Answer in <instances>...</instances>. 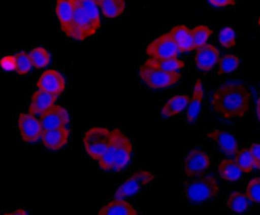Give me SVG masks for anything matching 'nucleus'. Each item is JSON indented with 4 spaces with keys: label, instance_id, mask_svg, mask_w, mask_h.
<instances>
[{
    "label": "nucleus",
    "instance_id": "nucleus-1",
    "mask_svg": "<svg viewBox=\"0 0 260 215\" xmlns=\"http://www.w3.org/2000/svg\"><path fill=\"white\" fill-rule=\"evenodd\" d=\"M251 98V92L246 85L240 82L227 83L214 92L212 107L224 119L243 118L249 111Z\"/></svg>",
    "mask_w": 260,
    "mask_h": 215
},
{
    "label": "nucleus",
    "instance_id": "nucleus-2",
    "mask_svg": "<svg viewBox=\"0 0 260 215\" xmlns=\"http://www.w3.org/2000/svg\"><path fill=\"white\" fill-rule=\"evenodd\" d=\"M133 151L132 140L119 129H114L105 152L98 160L99 165L103 170L121 171L132 160Z\"/></svg>",
    "mask_w": 260,
    "mask_h": 215
},
{
    "label": "nucleus",
    "instance_id": "nucleus-3",
    "mask_svg": "<svg viewBox=\"0 0 260 215\" xmlns=\"http://www.w3.org/2000/svg\"><path fill=\"white\" fill-rule=\"evenodd\" d=\"M220 191L215 178L207 174H199L187 178L183 183V197L190 204H200L213 199Z\"/></svg>",
    "mask_w": 260,
    "mask_h": 215
},
{
    "label": "nucleus",
    "instance_id": "nucleus-4",
    "mask_svg": "<svg viewBox=\"0 0 260 215\" xmlns=\"http://www.w3.org/2000/svg\"><path fill=\"white\" fill-rule=\"evenodd\" d=\"M73 6V22L70 33V37L76 41H83L92 35H94L97 30L100 28L94 21L85 14L77 0H70Z\"/></svg>",
    "mask_w": 260,
    "mask_h": 215
},
{
    "label": "nucleus",
    "instance_id": "nucleus-5",
    "mask_svg": "<svg viewBox=\"0 0 260 215\" xmlns=\"http://www.w3.org/2000/svg\"><path fill=\"white\" fill-rule=\"evenodd\" d=\"M139 72L142 80L149 88L154 90L171 88L173 85H175L181 78V74L178 72H166L147 66L145 63L140 67Z\"/></svg>",
    "mask_w": 260,
    "mask_h": 215
},
{
    "label": "nucleus",
    "instance_id": "nucleus-6",
    "mask_svg": "<svg viewBox=\"0 0 260 215\" xmlns=\"http://www.w3.org/2000/svg\"><path fill=\"white\" fill-rule=\"evenodd\" d=\"M112 130L104 127H93L88 130L83 137L84 149L88 155L94 159L99 160L110 141Z\"/></svg>",
    "mask_w": 260,
    "mask_h": 215
},
{
    "label": "nucleus",
    "instance_id": "nucleus-7",
    "mask_svg": "<svg viewBox=\"0 0 260 215\" xmlns=\"http://www.w3.org/2000/svg\"><path fill=\"white\" fill-rule=\"evenodd\" d=\"M155 179V175L149 170H139L130 176L125 182H123L117 189L116 199H125L133 197L138 193L141 188L151 183Z\"/></svg>",
    "mask_w": 260,
    "mask_h": 215
},
{
    "label": "nucleus",
    "instance_id": "nucleus-8",
    "mask_svg": "<svg viewBox=\"0 0 260 215\" xmlns=\"http://www.w3.org/2000/svg\"><path fill=\"white\" fill-rule=\"evenodd\" d=\"M146 53L151 58L161 59L177 57L179 50L171 33L168 32L151 42L146 48Z\"/></svg>",
    "mask_w": 260,
    "mask_h": 215
},
{
    "label": "nucleus",
    "instance_id": "nucleus-9",
    "mask_svg": "<svg viewBox=\"0 0 260 215\" xmlns=\"http://www.w3.org/2000/svg\"><path fill=\"white\" fill-rule=\"evenodd\" d=\"M210 164L211 159L206 152L198 149L191 150L184 158V175L186 178H190L199 174H203L210 167Z\"/></svg>",
    "mask_w": 260,
    "mask_h": 215
},
{
    "label": "nucleus",
    "instance_id": "nucleus-10",
    "mask_svg": "<svg viewBox=\"0 0 260 215\" xmlns=\"http://www.w3.org/2000/svg\"><path fill=\"white\" fill-rule=\"evenodd\" d=\"M37 88L58 97L66 90V79L60 72L56 70H47L38 79Z\"/></svg>",
    "mask_w": 260,
    "mask_h": 215
},
{
    "label": "nucleus",
    "instance_id": "nucleus-11",
    "mask_svg": "<svg viewBox=\"0 0 260 215\" xmlns=\"http://www.w3.org/2000/svg\"><path fill=\"white\" fill-rule=\"evenodd\" d=\"M41 126L43 130H51L67 127L70 122V116L66 109L62 106L53 105L48 111L41 115Z\"/></svg>",
    "mask_w": 260,
    "mask_h": 215
},
{
    "label": "nucleus",
    "instance_id": "nucleus-12",
    "mask_svg": "<svg viewBox=\"0 0 260 215\" xmlns=\"http://www.w3.org/2000/svg\"><path fill=\"white\" fill-rule=\"evenodd\" d=\"M18 126L22 139L26 142H37L41 136L43 129L40 120L31 114H21L18 120Z\"/></svg>",
    "mask_w": 260,
    "mask_h": 215
},
{
    "label": "nucleus",
    "instance_id": "nucleus-13",
    "mask_svg": "<svg viewBox=\"0 0 260 215\" xmlns=\"http://www.w3.org/2000/svg\"><path fill=\"white\" fill-rule=\"evenodd\" d=\"M70 132L67 127L51 129V130H43L42 132V141L44 146L52 150V151H57L67 145L69 140Z\"/></svg>",
    "mask_w": 260,
    "mask_h": 215
},
{
    "label": "nucleus",
    "instance_id": "nucleus-14",
    "mask_svg": "<svg viewBox=\"0 0 260 215\" xmlns=\"http://www.w3.org/2000/svg\"><path fill=\"white\" fill-rule=\"evenodd\" d=\"M220 59V52L213 45L206 44L198 49L194 56V63L201 71H210Z\"/></svg>",
    "mask_w": 260,
    "mask_h": 215
},
{
    "label": "nucleus",
    "instance_id": "nucleus-15",
    "mask_svg": "<svg viewBox=\"0 0 260 215\" xmlns=\"http://www.w3.org/2000/svg\"><path fill=\"white\" fill-rule=\"evenodd\" d=\"M208 138L212 139L216 145H218L219 149L224 154L227 155H233L238 150V145L236 138L223 130H213L206 135Z\"/></svg>",
    "mask_w": 260,
    "mask_h": 215
},
{
    "label": "nucleus",
    "instance_id": "nucleus-16",
    "mask_svg": "<svg viewBox=\"0 0 260 215\" xmlns=\"http://www.w3.org/2000/svg\"><path fill=\"white\" fill-rule=\"evenodd\" d=\"M57 97L48 94L44 91H37L32 97L29 104V114L31 115H43L48 111L51 106L54 105Z\"/></svg>",
    "mask_w": 260,
    "mask_h": 215
},
{
    "label": "nucleus",
    "instance_id": "nucleus-17",
    "mask_svg": "<svg viewBox=\"0 0 260 215\" xmlns=\"http://www.w3.org/2000/svg\"><path fill=\"white\" fill-rule=\"evenodd\" d=\"M55 14L61 30L69 35L73 22V6L70 0H56Z\"/></svg>",
    "mask_w": 260,
    "mask_h": 215
},
{
    "label": "nucleus",
    "instance_id": "nucleus-18",
    "mask_svg": "<svg viewBox=\"0 0 260 215\" xmlns=\"http://www.w3.org/2000/svg\"><path fill=\"white\" fill-rule=\"evenodd\" d=\"M203 98H204V93H203L202 81L199 79L196 81V83H194L191 99H189L187 107H186L187 109L186 117H187V121L189 124H192L194 121L197 120L198 116L200 115Z\"/></svg>",
    "mask_w": 260,
    "mask_h": 215
},
{
    "label": "nucleus",
    "instance_id": "nucleus-19",
    "mask_svg": "<svg viewBox=\"0 0 260 215\" xmlns=\"http://www.w3.org/2000/svg\"><path fill=\"white\" fill-rule=\"evenodd\" d=\"M169 32L171 33L173 40L175 41L179 52H188L194 50L192 33L188 27L185 25H178L172 28Z\"/></svg>",
    "mask_w": 260,
    "mask_h": 215
},
{
    "label": "nucleus",
    "instance_id": "nucleus-20",
    "mask_svg": "<svg viewBox=\"0 0 260 215\" xmlns=\"http://www.w3.org/2000/svg\"><path fill=\"white\" fill-rule=\"evenodd\" d=\"M99 215H139L140 213L124 199H115L104 205L99 211Z\"/></svg>",
    "mask_w": 260,
    "mask_h": 215
},
{
    "label": "nucleus",
    "instance_id": "nucleus-21",
    "mask_svg": "<svg viewBox=\"0 0 260 215\" xmlns=\"http://www.w3.org/2000/svg\"><path fill=\"white\" fill-rule=\"evenodd\" d=\"M188 101L189 98L186 95H178L175 97H172L161 109V117L172 118L179 115L182 111L186 109Z\"/></svg>",
    "mask_w": 260,
    "mask_h": 215
},
{
    "label": "nucleus",
    "instance_id": "nucleus-22",
    "mask_svg": "<svg viewBox=\"0 0 260 215\" xmlns=\"http://www.w3.org/2000/svg\"><path fill=\"white\" fill-rule=\"evenodd\" d=\"M219 175L225 181L237 182L243 178V171L234 160L225 159L219 164Z\"/></svg>",
    "mask_w": 260,
    "mask_h": 215
},
{
    "label": "nucleus",
    "instance_id": "nucleus-23",
    "mask_svg": "<svg viewBox=\"0 0 260 215\" xmlns=\"http://www.w3.org/2000/svg\"><path fill=\"white\" fill-rule=\"evenodd\" d=\"M145 64L150 67H153L166 72H177L178 70L184 67V62L178 59L177 57L171 58H149L145 61Z\"/></svg>",
    "mask_w": 260,
    "mask_h": 215
},
{
    "label": "nucleus",
    "instance_id": "nucleus-24",
    "mask_svg": "<svg viewBox=\"0 0 260 215\" xmlns=\"http://www.w3.org/2000/svg\"><path fill=\"white\" fill-rule=\"evenodd\" d=\"M227 208L235 213H244L250 208V200L246 193L233 192L227 199Z\"/></svg>",
    "mask_w": 260,
    "mask_h": 215
},
{
    "label": "nucleus",
    "instance_id": "nucleus-25",
    "mask_svg": "<svg viewBox=\"0 0 260 215\" xmlns=\"http://www.w3.org/2000/svg\"><path fill=\"white\" fill-rule=\"evenodd\" d=\"M102 14L105 18L114 19L120 17L125 11V0H103L100 5Z\"/></svg>",
    "mask_w": 260,
    "mask_h": 215
},
{
    "label": "nucleus",
    "instance_id": "nucleus-26",
    "mask_svg": "<svg viewBox=\"0 0 260 215\" xmlns=\"http://www.w3.org/2000/svg\"><path fill=\"white\" fill-rule=\"evenodd\" d=\"M32 66L37 69H42L47 67L50 63L51 56L49 52L43 47H37L30 50L28 53Z\"/></svg>",
    "mask_w": 260,
    "mask_h": 215
},
{
    "label": "nucleus",
    "instance_id": "nucleus-27",
    "mask_svg": "<svg viewBox=\"0 0 260 215\" xmlns=\"http://www.w3.org/2000/svg\"><path fill=\"white\" fill-rule=\"evenodd\" d=\"M234 155H235L234 161L236 162L238 167L242 169L243 173H251V171L255 168L254 161L249 149L237 150Z\"/></svg>",
    "mask_w": 260,
    "mask_h": 215
},
{
    "label": "nucleus",
    "instance_id": "nucleus-28",
    "mask_svg": "<svg viewBox=\"0 0 260 215\" xmlns=\"http://www.w3.org/2000/svg\"><path fill=\"white\" fill-rule=\"evenodd\" d=\"M191 33L194 50H198L207 44L210 35L212 34V30L205 25H198L191 30Z\"/></svg>",
    "mask_w": 260,
    "mask_h": 215
},
{
    "label": "nucleus",
    "instance_id": "nucleus-29",
    "mask_svg": "<svg viewBox=\"0 0 260 215\" xmlns=\"http://www.w3.org/2000/svg\"><path fill=\"white\" fill-rule=\"evenodd\" d=\"M219 74H227L231 73L240 67V58L232 54L224 55L222 58L220 57L219 61Z\"/></svg>",
    "mask_w": 260,
    "mask_h": 215
},
{
    "label": "nucleus",
    "instance_id": "nucleus-30",
    "mask_svg": "<svg viewBox=\"0 0 260 215\" xmlns=\"http://www.w3.org/2000/svg\"><path fill=\"white\" fill-rule=\"evenodd\" d=\"M16 69L15 71L20 75L27 74L32 67V63L29 57V54L25 51H20L15 55Z\"/></svg>",
    "mask_w": 260,
    "mask_h": 215
},
{
    "label": "nucleus",
    "instance_id": "nucleus-31",
    "mask_svg": "<svg viewBox=\"0 0 260 215\" xmlns=\"http://www.w3.org/2000/svg\"><path fill=\"white\" fill-rule=\"evenodd\" d=\"M77 2L82 8V10L85 12V14L88 15L98 26H101L100 13L98 9L99 6L94 2V0H77Z\"/></svg>",
    "mask_w": 260,
    "mask_h": 215
},
{
    "label": "nucleus",
    "instance_id": "nucleus-32",
    "mask_svg": "<svg viewBox=\"0 0 260 215\" xmlns=\"http://www.w3.org/2000/svg\"><path fill=\"white\" fill-rule=\"evenodd\" d=\"M246 196L250 200V202H253L255 204L260 203V178L256 177L252 179L246 189Z\"/></svg>",
    "mask_w": 260,
    "mask_h": 215
},
{
    "label": "nucleus",
    "instance_id": "nucleus-33",
    "mask_svg": "<svg viewBox=\"0 0 260 215\" xmlns=\"http://www.w3.org/2000/svg\"><path fill=\"white\" fill-rule=\"evenodd\" d=\"M219 42L225 48H231L235 45L236 35L235 31L231 27H225L219 34Z\"/></svg>",
    "mask_w": 260,
    "mask_h": 215
},
{
    "label": "nucleus",
    "instance_id": "nucleus-34",
    "mask_svg": "<svg viewBox=\"0 0 260 215\" xmlns=\"http://www.w3.org/2000/svg\"><path fill=\"white\" fill-rule=\"evenodd\" d=\"M0 67L5 71H14L16 69L15 55H7L0 59Z\"/></svg>",
    "mask_w": 260,
    "mask_h": 215
},
{
    "label": "nucleus",
    "instance_id": "nucleus-35",
    "mask_svg": "<svg viewBox=\"0 0 260 215\" xmlns=\"http://www.w3.org/2000/svg\"><path fill=\"white\" fill-rule=\"evenodd\" d=\"M249 150H250V153H251L253 161H254L255 168L259 169L260 168V145L253 144Z\"/></svg>",
    "mask_w": 260,
    "mask_h": 215
},
{
    "label": "nucleus",
    "instance_id": "nucleus-36",
    "mask_svg": "<svg viewBox=\"0 0 260 215\" xmlns=\"http://www.w3.org/2000/svg\"><path fill=\"white\" fill-rule=\"evenodd\" d=\"M208 2L214 6V7H220V8H225L228 6H234L235 2L234 0H208Z\"/></svg>",
    "mask_w": 260,
    "mask_h": 215
},
{
    "label": "nucleus",
    "instance_id": "nucleus-37",
    "mask_svg": "<svg viewBox=\"0 0 260 215\" xmlns=\"http://www.w3.org/2000/svg\"><path fill=\"white\" fill-rule=\"evenodd\" d=\"M10 214H26L25 211H15V212H12Z\"/></svg>",
    "mask_w": 260,
    "mask_h": 215
},
{
    "label": "nucleus",
    "instance_id": "nucleus-38",
    "mask_svg": "<svg viewBox=\"0 0 260 215\" xmlns=\"http://www.w3.org/2000/svg\"><path fill=\"white\" fill-rule=\"evenodd\" d=\"M257 117H258V119H259V100H258V102H257Z\"/></svg>",
    "mask_w": 260,
    "mask_h": 215
},
{
    "label": "nucleus",
    "instance_id": "nucleus-39",
    "mask_svg": "<svg viewBox=\"0 0 260 215\" xmlns=\"http://www.w3.org/2000/svg\"><path fill=\"white\" fill-rule=\"evenodd\" d=\"M94 2H95L98 6H100V5H101V3L103 2V0H94Z\"/></svg>",
    "mask_w": 260,
    "mask_h": 215
},
{
    "label": "nucleus",
    "instance_id": "nucleus-40",
    "mask_svg": "<svg viewBox=\"0 0 260 215\" xmlns=\"http://www.w3.org/2000/svg\"><path fill=\"white\" fill-rule=\"evenodd\" d=\"M234 2H235V0H234Z\"/></svg>",
    "mask_w": 260,
    "mask_h": 215
}]
</instances>
